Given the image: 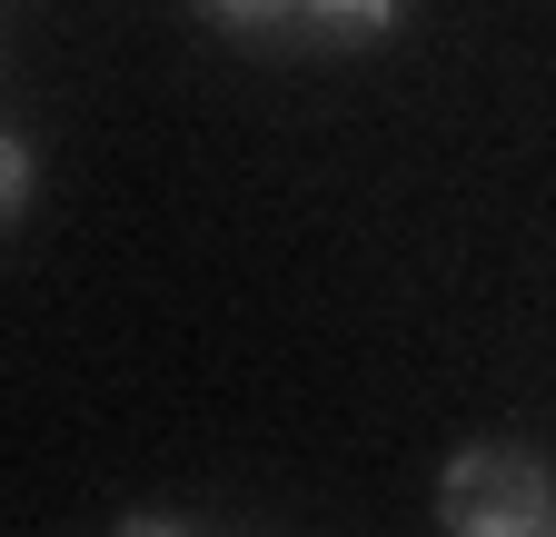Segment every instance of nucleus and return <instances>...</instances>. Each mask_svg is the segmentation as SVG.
I'll return each mask as SVG.
<instances>
[{"label":"nucleus","instance_id":"obj_1","mask_svg":"<svg viewBox=\"0 0 556 537\" xmlns=\"http://www.w3.org/2000/svg\"><path fill=\"white\" fill-rule=\"evenodd\" d=\"M438 527L447 537H556V467L536 448H457L438 467Z\"/></svg>","mask_w":556,"mask_h":537},{"label":"nucleus","instance_id":"obj_2","mask_svg":"<svg viewBox=\"0 0 556 537\" xmlns=\"http://www.w3.org/2000/svg\"><path fill=\"white\" fill-rule=\"evenodd\" d=\"M299 11H308V30H328L348 50H368V40L397 30V0H299Z\"/></svg>","mask_w":556,"mask_h":537},{"label":"nucleus","instance_id":"obj_3","mask_svg":"<svg viewBox=\"0 0 556 537\" xmlns=\"http://www.w3.org/2000/svg\"><path fill=\"white\" fill-rule=\"evenodd\" d=\"M30 140H11V129H0V220H21V199H30Z\"/></svg>","mask_w":556,"mask_h":537},{"label":"nucleus","instance_id":"obj_4","mask_svg":"<svg viewBox=\"0 0 556 537\" xmlns=\"http://www.w3.org/2000/svg\"><path fill=\"white\" fill-rule=\"evenodd\" d=\"M199 11H208V21H229V30H278L299 0H199Z\"/></svg>","mask_w":556,"mask_h":537}]
</instances>
